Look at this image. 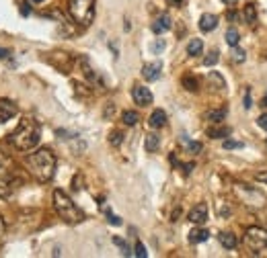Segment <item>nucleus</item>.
<instances>
[{
    "instance_id": "nucleus-34",
    "label": "nucleus",
    "mask_w": 267,
    "mask_h": 258,
    "mask_svg": "<svg viewBox=\"0 0 267 258\" xmlns=\"http://www.w3.org/2000/svg\"><path fill=\"white\" fill-rule=\"evenodd\" d=\"M257 125H259L261 129H265V131H267V113H263L259 119H257Z\"/></svg>"
},
{
    "instance_id": "nucleus-25",
    "label": "nucleus",
    "mask_w": 267,
    "mask_h": 258,
    "mask_svg": "<svg viewBox=\"0 0 267 258\" xmlns=\"http://www.w3.org/2000/svg\"><path fill=\"white\" fill-rule=\"evenodd\" d=\"M113 244L122 248V254H123V256H134V252H132V248H130V246H127V244H125V240H122V238H120V236H115V238H113Z\"/></svg>"
},
{
    "instance_id": "nucleus-39",
    "label": "nucleus",
    "mask_w": 267,
    "mask_h": 258,
    "mask_svg": "<svg viewBox=\"0 0 267 258\" xmlns=\"http://www.w3.org/2000/svg\"><path fill=\"white\" fill-rule=\"evenodd\" d=\"M166 2H169V6H181L185 0H166Z\"/></svg>"
},
{
    "instance_id": "nucleus-42",
    "label": "nucleus",
    "mask_w": 267,
    "mask_h": 258,
    "mask_svg": "<svg viewBox=\"0 0 267 258\" xmlns=\"http://www.w3.org/2000/svg\"><path fill=\"white\" fill-rule=\"evenodd\" d=\"M21 13H23L25 17H27L29 13H31V8H29V4H23V8H21Z\"/></svg>"
},
{
    "instance_id": "nucleus-11",
    "label": "nucleus",
    "mask_w": 267,
    "mask_h": 258,
    "mask_svg": "<svg viewBox=\"0 0 267 258\" xmlns=\"http://www.w3.org/2000/svg\"><path fill=\"white\" fill-rule=\"evenodd\" d=\"M17 113H19V107L13 101H8V98H0V119H2V121L13 119Z\"/></svg>"
},
{
    "instance_id": "nucleus-35",
    "label": "nucleus",
    "mask_w": 267,
    "mask_h": 258,
    "mask_svg": "<svg viewBox=\"0 0 267 258\" xmlns=\"http://www.w3.org/2000/svg\"><path fill=\"white\" fill-rule=\"evenodd\" d=\"M163 49H164V41H156V43H152V52H154V54L163 52Z\"/></svg>"
},
{
    "instance_id": "nucleus-21",
    "label": "nucleus",
    "mask_w": 267,
    "mask_h": 258,
    "mask_svg": "<svg viewBox=\"0 0 267 258\" xmlns=\"http://www.w3.org/2000/svg\"><path fill=\"white\" fill-rule=\"evenodd\" d=\"M205 117H207V121H212V123L218 125V123H222L226 119V109H214V111H210Z\"/></svg>"
},
{
    "instance_id": "nucleus-20",
    "label": "nucleus",
    "mask_w": 267,
    "mask_h": 258,
    "mask_svg": "<svg viewBox=\"0 0 267 258\" xmlns=\"http://www.w3.org/2000/svg\"><path fill=\"white\" fill-rule=\"evenodd\" d=\"M204 52V41L202 39H191L189 43H187V54L189 55H200Z\"/></svg>"
},
{
    "instance_id": "nucleus-24",
    "label": "nucleus",
    "mask_w": 267,
    "mask_h": 258,
    "mask_svg": "<svg viewBox=\"0 0 267 258\" xmlns=\"http://www.w3.org/2000/svg\"><path fill=\"white\" fill-rule=\"evenodd\" d=\"M122 121L125 123V125H136L138 121H140V115H138L136 111H123V115H122Z\"/></svg>"
},
{
    "instance_id": "nucleus-36",
    "label": "nucleus",
    "mask_w": 267,
    "mask_h": 258,
    "mask_svg": "<svg viewBox=\"0 0 267 258\" xmlns=\"http://www.w3.org/2000/svg\"><path fill=\"white\" fill-rule=\"evenodd\" d=\"M253 105H251V91H246L245 92V109H251Z\"/></svg>"
},
{
    "instance_id": "nucleus-3",
    "label": "nucleus",
    "mask_w": 267,
    "mask_h": 258,
    "mask_svg": "<svg viewBox=\"0 0 267 258\" xmlns=\"http://www.w3.org/2000/svg\"><path fill=\"white\" fill-rule=\"evenodd\" d=\"M52 201H54L56 213L60 215L66 223H72L74 225V223L84 221V211L62 191V188H56V191L52 193Z\"/></svg>"
},
{
    "instance_id": "nucleus-7",
    "label": "nucleus",
    "mask_w": 267,
    "mask_h": 258,
    "mask_svg": "<svg viewBox=\"0 0 267 258\" xmlns=\"http://www.w3.org/2000/svg\"><path fill=\"white\" fill-rule=\"evenodd\" d=\"M132 96H134V103L140 105V107H148L152 103V92L148 91L146 86H134Z\"/></svg>"
},
{
    "instance_id": "nucleus-31",
    "label": "nucleus",
    "mask_w": 267,
    "mask_h": 258,
    "mask_svg": "<svg viewBox=\"0 0 267 258\" xmlns=\"http://www.w3.org/2000/svg\"><path fill=\"white\" fill-rule=\"evenodd\" d=\"M187 144V147H189V152L191 154H200L202 152V144H197V142H189V140H183Z\"/></svg>"
},
{
    "instance_id": "nucleus-6",
    "label": "nucleus",
    "mask_w": 267,
    "mask_h": 258,
    "mask_svg": "<svg viewBox=\"0 0 267 258\" xmlns=\"http://www.w3.org/2000/svg\"><path fill=\"white\" fill-rule=\"evenodd\" d=\"M234 191L236 195H239V199L246 205V207H251V209H263V207H267V199H265V195L259 191V188H255L251 184H234Z\"/></svg>"
},
{
    "instance_id": "nucleus-23",
    "label": "nucleus",
    "mask_w": 267,
    "mask_h": 258,
    "mask_svg": "<svg viewBox=\"0 0 267 258\" xmlns=\"http://www.w3.org/2000/svg\"><path fill=\"white\" fill-rule=\"evenodd\" d=\"M224 39H226V43H228L230 47H236V45H239L241 35H239V31H236V29H228V31H226V35H224Z\"/></svg>"
},
{
    "instance_id": "nucleus-17",
    "label": "nucleus",
    "mask_w": 267,
    "mask_h": 258,
    "mask_svg": "<svg viewBox=\"0 0 267 258\" xmlns=\"http://www.w3.org/2000/svg\"><path fill=\"white\" fill-rule=\"evenodd\" d=\"M207 238H210V232L204 230V227H195V230L189 232V242L191 244H202V242L207 240Z\"/></svg>"
},
{
    "instance_id": "nucleus-45",
    "label": "nucleus",
    "mask_w": 267,
    "mask_h": 258,
    "mask_svg": "<svg viewBox=\"0 0 267 258\" xmlns=\"http://www.w3.org/2000/svg\"><path fill=\"white\" fill-rule=\"evenodd\" d=\"M0 121H2V119H0Z\"/></svg>"
},
{
    "instance_id": "nucleus-41",
    "label": "nucleus",
    "mask_w": 267,
    "mask_h": 258,
    "mask_svg": "<svg viewBox=\"0 0 267 258\" xmlns=\"http://www.w3.org/2000/svg\"><path fill=\"white\" fill-rule=\"evenodd\" d=\"M6 166V158H4V154L0 152V170H2V168Z\"/></svg>"
},
{
    "instance_id": "nucleus-30",
    "label": "nucleus",
    "mask_w": 267,
    "mask_h": 258,
    "mask_svg": "<svg viewBox=\"0 0 267 258\" xmlns=\"http://www.w3.org/2000/svg\"><path fill=\"white\" fill-rule=\"evenodd\" d=\"M134 256H138V258H146V256H148V252H146V248H144L142 242H136V246H134Z\"/></svg>"
},
{
    "instance_id": "nucleus-26",
    "label": "nucleus",
    "mask_w": 267,
    "mask_h": 258,
    "mask_svg": "<svg viewBox=\"0 0 267 258\" xmlns=\"http://www.w3.org/2000/svg\"><path fill=\"white\" fill-rule=\"evenodd\" d=\"M230 55H232V62H236V64H241V62H245V59H246V52H245V49H241V47H234Z\"/></svg>"
},
{
    "instance_id": "nucleus-18",
    "label": "nucleus",
    "mask_w": 267,
    "mask_h": 258,
    "mask_svg": "<svg viewBox=\"0 0 267 258\" xmlns=\"http://www.w3.org/2000/svg\"><path fill=\"white\" fill-rule=\"evenodd\" d=\"M232 131H230V127H226V125H220V127H210L207 129V135L214 137V140H224V137H228Z\"/></svg>"
},
{
    "instance_id": "nucleus-2",
    "label": "nucleus",
    "mask_w": 267,
    "mask_h": 258,
    "mask_svg": "<svg viewBox=\"0 0 267 258\" xmlns=\"http://www.w3.org/2000/svg\"><path fill=\"white\" fill-rule=\"evenodd\" d=\"M8 140H11V144L19 152H29L41 140V127H39V123L33 121V119H23Z\"/></svg>"
},
{
    "instance_id": "nucleus-8",
    "label": "nucleus",
    "mask_w": 267,
    "mask_h": 258,
    "mask_svg": "<svg viewBox=\"0 0 267 258\" xmlns=\"http://www.w3.org/2000/svg\"><path fill=\"white\" fill-rule=\"evenodd\" d=\"M161 70H163V64H161V62L144 64V68H142V76H144V80H148V82L158 80V78H161Z\"/></svg>"
},
{
    "instance_id": "nucleus-13",
    "label": "nucleus",
    "mask_w": 267,
    "mask_h": 258,
    "mask_svg": "<svg viewBox=\"0 0 267 258\" xmlns=\"http://www.w3.org/2000/svg\"><path fill=\"white\" fill-rule=\"evenodd\" d=\"M148 125H150L152 129H158V127H164L166 125V113L163 111V109H154L150 119H148Z\"/></svg>"
},
{
    "instance_id": "nucleus-28",
    "label": "nucleus",
    "mask_w": 267,
    "mask_h": 258,
    "mask_svg": "<svg viewBox=\"0 0 267 258\" xmlns=\"http://www.w3.org/2000/svg\"><path fill=\"white\" fill-rule=\"evenodd\" d=\"M216 64H218V52H216V49H212V52L207 54V57L204 59V66L210 68V66H216Z\"/></svg>"
},
{
    "instance_id": "nucleus-32",
    "label": "nucleus",
    "mask_w": 267,
    "mask_h": 258,
    "mask_svg": "<svg viewBox=\"0 0 267 258\" xmlns=\"http://www.w3.org/2000/svg\"><path fill=\"white\" fill-rule=\"evenodd\" d=\"M107 211V221H109L111 225H122V217H117V215H113L109 209H105Z\"/></svg>"
},
{
    "instance_id": "nucleus-40",
    "label": "nucleus",
    "mask_w": 267,
    "mask_h": 258,
    "mask_svg": "<svg viewBox=\"0 0 267 258\" xmlns=\"http://www.w3.org/2000/svg\"><path fill=\"white\" fill-rule=\"evenodd\" d=\"M113 111H115V107H113V103H109V107H107V111H105V117H111Z\"/></svg>"
},
{
    "instance_id": "nucleus-12",
    "label": "nucleus",
    "mask_w": 267,
    "mask_h": 258,
    "mask_svg": "<svg viewBox=\"0 0 267 258\" xmlns=\"http://www.w3.org/2000/svg\"><path fill=\"white\" fill-rule=\"evenodd\" d=\"M216 27H218V17H216V15H210V13L202 15V18H200V29H202L204 33L214 31Z\"/></svg>"
},
{
    "instance_id": "nucleus-19",
    "label": "nucleus",
    "mask_w": 267,
    "mask_h": 258,
    "mask_svg": "<svg viewBox=\"0 0 267 258\" xmlns=\"http://www.w3.org/2000/svg\"><path fill=\"white\" fill-rule=\"evenodd\" d=\"M158 146H161V137H158L156 133H148V135L144 137V147H146V152H156Z\"/></svg>"
},
{
    "instance_id": "nucleus-33",
    "label": "nucleus",
    "mask_w": 267,
    "mask_h": 258,
    "mask_svg": "<svg viewBox=\"0 0 267 258\" xmlns=\"http://www.w3.org/2000/svg\"><path fill=\"white\" fill-rule=\"evenodd\" d=\"M239 147H243L241 142H232V140H226L224 142V150H239Z\"/></svg>"
},
{
    "instance_id": "nucleus-14",
    "label": "nucleus",
    "mask_w": 267,
    "mask_h": 258,
    "mask_svg": "<svg viewBox=\"0 0 267 258\" xmlns=\"http://www.w3.org/2000/svg\"><path fill=\"white\" fill-rule=\"evenodd\" d=\"M17 186V183L13 181L11 176H0V199H6V197H11L13 188Z\"/></svg>"
},
{
    "instance_id": "nucleus-22",
    "label": "nucleus",
    "mask_w": 267,
    "mask_h": 258,
    "mask_svg": "<svg viewBox=\"0 0 267 258\" xmlns=\"http://www.w3.org/2000/svg\"><path fill=\"white\" fill-rule=\"evenodd\" d=\"M243 17H245V21L249 25H255L257 23V8H255V4H246L243 8Z\"/></svg>"
},
{
    "instance_id": "nucleus-4",
    "label": "nucleus",
    "mask_w": 267,
    "mask_h": 258,
    "mask_svg": "<svg viewBox=\"0 0 267 258\" xmlns=\"http://www.w3.org/2000/svg\"><path fill=\"white\" fill-rule=\"evenodd\" d=\"M68 15L76 25H91L95 18V0H68Z\"/></svg>"
},
{
    "instance_id": "nucleus-43",
    "label": "nucleus",
    "mask_w": 267,
    "mask_h": 258,
    "mask_svg": "<svg viewBox=\"0 0 267 258\" xmlns=\"http://www.w3.org/2000/svg\"><path fill=\"white\" fill-rule=\"evenodd\" d=\"M222 2H224V4H228V6H230V4H236V2H239V0H222Z\"/></svg>"
},
{
    "instance_id": "nucleus-44",
    "label": "nucleus",
    "mask_w": 267,
    "mask_h": 258,
    "mask_svg": "<svg viewBox=\"0 0 267 258\" xmlns=\"http://www.w3.org/2000/svg\"><path fill=\"white\" fill-rule=\"evenodd\" d=\"M33 2H43V0H33Z\"/></svg>"
},
{
    "instance_id": "nucleus-15",
    "label": "nucleus",
    "mask_w": 267,
    "mask_h": 258,
    "mask_svg": "<svg viewBox=\"0 0 267 258\" xmlns=\"http://www.w3.org/2000/svg\"><path fill=\"white\" fill-rule=\"evenodd\" d=\"M218 240H220V244L226 248V250H234V248L239 246V240H236V236L232 232H222L218 236Z\"/></svg>"
},
{
    "instance_id": "nucleus-29",
    "label": "nucleus",
    "mask_w": 267,
    "mask_h": 258,
    "mask_svg": "<svg viewBox=\"0 0 267 258\" xmlns=\"http://www.w3.org/2000/svg\"><path fill=\"white\" fill-rule=\"evenodd\" d=\"M122 142H123V133H122V131H113V133L109 135V144H111V146L117 147V146H122Z\"/></svg>"
},
{
    "instance_id": "nucleus-38",
    "label": "nucleus",
    "mask_w": 267,
    "mask_h": 258,
    "mask_svg": "<svg viewBox=\"0 0 267 258\" xmlns=\"http://www.w3.org/2000/svg\"><path fill=\"white\" fill-rule=\"evenodd\" d=\"M257 181H259V183H265V184H267V172H259V174H257Z\"/></svg>"
},
{
    "instance_id": "nucleus-37",
    "label": "nucleus",
    "mask_w": 267,
    "mask_h": 258,
    "mask_svg": "<svg viewBox=\"0 0 267 258\" xmlns=\"http://www.w3.org/2000/svg\"><path fill=\"white\" fill-rule=\"evenodd\" d=\"M2 242H4V221L0 217V246H2Z\"/></svg>"
},
{
    "instance_id": "nucleus-27",
    "label": "nucleus",
    "mask_w": 267,
    "mask_h": 258,
    "mask_svg": "<svg viewBox=\"0 0 267 258\" xmlns=\"http://www.w3.org/2000/svg\"><path fill=\"white\" fill-rule=\"evenodd\" d=\"M183 86H185L189 92H195V91H197V80H195L193 76H185V78H183Z\"/></svg>"
},
{
    "instance_id": "nucleus-1",
    "label": "nucleus",
    "mask_w": 267,
    "mask_h": 258,
    "mask_svg": "<svg viewBox=\"0 0 267 258\" xmlns=\"http://www.w3.org/2000/svg\"><path fill=\"white\" fill-rule=\"evenodd\" d=\"M25 162L37 183H49L56 174V156L47 147H39L33 154H27Z\"/></svg>"
},
{
    "instance_id": "nucleus-9",
    "label": "nucleus",
    "mask_w": 267,
    "mask_h": 258,
    "mask_svg": "<svg viewBox=\"0 0 267 258\" xmlns=\"http://www.w3.org/2000/svg\"><path fill=\"white\" fill-rule=\"evenodd\" d=\"M189 221L195 223V225H202V223L207 221V205H205V203L195 205L193 209L189 211Z\"/></svg>"
},
{
    "instance_id": "nucleus-10",
    "label": "nucleus",
    "mask_w": 267,
    "mask_h": 258,
    "mask_svg": "<svg viewBox=\"0 0 267 258\" xmlns=\"http://www.w3.org/2000/svg\"><path fill=\"white\" fill-rule=\"evenodd\" d=\"M171 27H173L171 17L166 15V13H163L161 17H156V18H154V23H152V33H156V35H163V33L169 31Z\"/></svg>"
},
{
    "instance_id": "nucleus-16",
    "label": "nucleus",
    "mask_w": 267,
    "mask_h": 258,
    "mask_svg": "<svg viewBox=\"0 0 267 258\" xmlns=\"http://www.w3.org/2000/svg\"><path fill=\"white\" fill-rule=\"evenodd\" d=\"M207 82H210V88H214V91H224V88H226V80L222 78L220 72H210V74H207Z\"/></svg>"
},
{
    "instance_id": "nucleus-5",
    "label": "nucleus",
    "mask_w": 267,
    "mask_h": 258,
    "mask_svg": "<svg viewBox=\"0 0 267 258\" xmlns=\"http://www.w3.org/2000/svg\"><path fill=\"white\" fill-rule=\"evenodd\" d=\"M243 242L253 256H267V230L265 227H259V225L246 227Z\"/></svg>"
}]
</instances>
